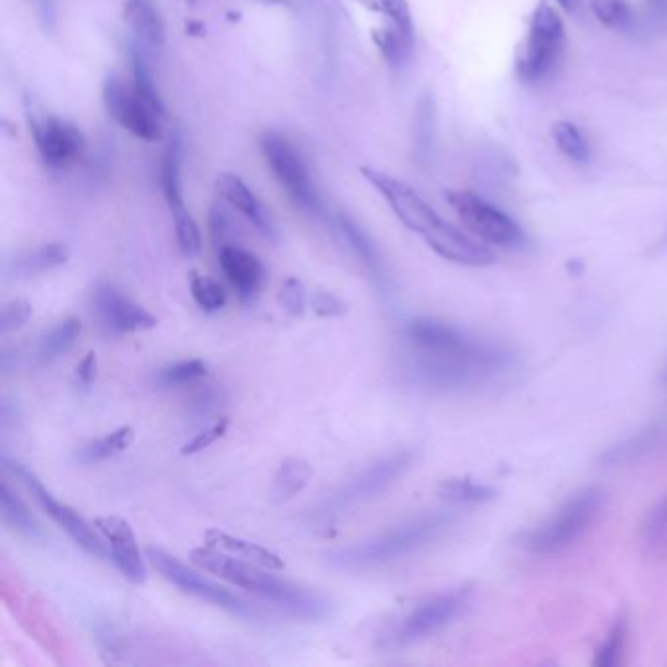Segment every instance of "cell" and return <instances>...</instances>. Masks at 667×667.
Returning <instances> with one entry per match:
<instances>
[{"instance_id": "cell-13", "label": "cell", "mask_w": 667, "mask_h": 667, "mask_svg": "<svg viewBox=\"0 0 667 667\" xmlns=\"http://www.w3.org/2000/svg\"><path fill=\"white\" fill-rule=\"evenodd\" d=\"M445 196L460 222L484 243L505 249L521 247L525 243L523 227L480 194L470 190H448Z\"/></svg>"}, {"instance_id": "cell-34", "label": "cell", "mask_w": 667, "mask_h": 667, "mask_svg": "<svg viewBox=\"0 0 667 667\" xmlns=\"http://www.w3.org/2000/svg\"><path fill=\"white\" fill-rule=\"evenodd\" d=\"M130 61H132V85H134L135 90L145 100H149L155 108H159L161 112L167 114V106H165L163 96H161V92H159L157 85H155L153 71L149 67L147 49L141 47L137 42H132V47H130Z\"/></svg>"}, {"instance_id": "cell-10", "label": "cell", "mask_w": 667, "mask_h": 667, "mask_svg": "<svg viewBox=\"0 0 667 667\" xmlns=\"http://www.w3.org/2000/svg\"><path fill=\"white\" fill-rule=\"evenodd\" d=\"M145 558L149 560V564L167 579L171 585H175L182 593L192 595L200 601H206L218 609H222L225 613L233 615V617H241V619H259L263 617L261 609L251 605L249 601H245L243 597L235 595L233 591L225 589L220 583L212 581V579L198 574L196 570L188 568L186 564H182L177 556L169 554L167 550L159 548V546H149L145 550Z\"/></svg>"}, {"instance_id": "cell-47", "label": "cell", "mask_w": 667, "mask_h": 667, "mask_svg": "<svg viewBox=\"0 0 667 667\" xmlns=\"http://www.w3.org/2000/svg\"><path fill=\"white\" fill-rule=\"evenodd\" d=\"M96 376H98V358L94 353H87V356L75 368V382L81 388H89L96 380Z\"/></svg>"}, {"instance_id": "cell-9", "label": "cell", "mask_w": 667, "mask_h": 667, "mask_svg": "<svg viewBox=\"0 0 667 667\" xmlns=\"http://www.w3.org/2000/svg\"><path fill=\"white\" fill-rule=\"evenodd\" d=\"M419 452L415 448H401L396 450L374 464H370L366 470L356 474L349 482H345L339 490L333 491L327 499H323L312 515L315 519H331L339 515L341 511L355 507L358 503H364L382 491L394 486L401 476L415 464Z\"/></svg>"}, {"instance_id": "cell-35", "label": "cell", "mask_w": 667, "mask_h": 667, "mask_svg": "<svg viewBox=\"0 0 667 667\" xmlns=\"http://www.w3.org/2000/svg\"><path fill=\"white\" fill-rule=\"evenodd\" d=\"M206 374L208 364L202 358H188L161 368L155 374V382L159 388H184L204 380Z\"/></svg>"}, {"instance_id": "cell-3", "label": "cell", "mask_w": 667, "mask_h": 667, "mask_svg": "<svg viewBox=\"0 0 667 667\" xmlns=\"http://www.w3.org/2000/svg\"><path fill=\"white\" fill-rule=\"evenodd\" d=\"M190 558L198 568L265 599L294 619L313 623L325 621L333 613V603L323 593L302 583L272 576L268 568L247 562L243 558H233V554H227L218 548H194Z\"/></svg>"}, {"instance_id": "cell-52", "label": "cell", "mask_w": 667, "mask_h": 667, "mask_svg": "<svg viewBox=\"0 0 667 667\" xmlns=\"http://www.w3.org/2000/svg\"><path fill=\"white\" fill-rule=\"evenodd\" d=\"M186 2H188V4H192V6H194V4H198V0H186Z\"/></svg>"}, {"instance_id": "cell-43", "label": "cell", "mask_w": 667, "mask_h": 667, "mask_svg": "<svg viewBox=\"0 0 667 667\" xmlns=\"http://www.w3.org/2000/svg\"><path fill=\"white\" fill-rule=\"evenodd\" d=\"M210 233H212V241H214V247L216 251L223 247V245H229L233 243V235H235V222L233 218L229 216L227 208H225V202H216L210 210Z\"/></svg>"}, {"instance_id": "cell-11", "label": "cell", "mask_w": 667, "mask_h": 667, "mask_svg": "<svg viewBox=\"0 0 667 667\" xmlns=\"http://www.w3.org/2000/svg\"><path fill=\"white\" fill-rule=\"evenodd\" d=\"M102 102L108 116L128 134L149 143L165 137L167 114L145 100L132 81L128 83L120 75H108L102 85Z\"/></svg>"}, {"instance_id": "cell-27", "label": "cell", "mask_w": 667, "mask_h": 667, "mask_svg": "<svg viewBox=\"0 0 667 667\" xmlns=\"http://www.w3.org/2000/svg\"><path fill=\"white\" fill-rule=\"evenodd\" d=\"M182 157H184V139H182V132L175 128L167 147L163 151V159H161V190H163V198L173 212L186 208L184 204V196H182Z\"/></svg>"}, {"instance_id": "cell-32", "label": "cell", "mask_w": 667, "mask_h": 667, "mask_svg": "<svg viewBox=\"0 0 667 667\" xmlns=\"http://www.w3.org/2000/svg\"><path fill=\"white\" fill-rule=\"evenodd\" d=\"M134 439V427L126 425V427H120V429L92 441L89 445L81 446L77 450L75 458L81 464H98V462H104L108 458H114L116 454L126 452L130 446L134 445Z\"/></svg>"}, {"instance_id": "cell-33", "label": "cell", "mask_w": 667, "mask_h": 667, "mask_svg": "<svg viewBox=\"0 0 667 667\" xmlns=\"http://www.w3.org/2000/svg\"><path fill=\"white\" fill-rule=\"evenodd\" d=\"M550 134H552V139H554V145L560 149V153L568 161H572L576 165L589 163V159H591L589 141H587V137L583 135V132L579 130L574 122L558 120V122L552 124Z\"/></svg>"}, {"instance_id": "cell-19", "label": "cell", "mask_w": 667, "mask_h": 667, "mask_svg": "<svg viewBox=\"0 0 667 667\" xmlns=\"http://www.w3.org/2000/svg\"><path fill=\"white\" fill-rule=\"evenodd\" d=\"M216 253L223 276L237 296L243 302H253L267 282V268L263 261L237 243L223 245Z\"/></svg>"}, {"instance_id": "cell-40", "label": "cell", "mask_w": 667, "mask_h": 667, "mask_svg": "<svg viewBox=\"0 0 667 667\" xmlns=\"http://www.w3.org/2000/svg\"><path fill=\"white\" fill-rule=\"evenodd\" d=\"M173 220H175V233H177V243L180 253L186 259H194L200 255L202 251V233L196 220L192 218V214L182 208L173 212Z\"/></svg>"}, {"instance_id": "cell-39", "label": "cell", "mask_w": 667, "mask_h": 667, "mask_svg": "<svg viewBox=\"0 0 667 667\" xmlns=\"http://www.w3.org/2000/svg\"><path fill=\"white\" fill-rule=\"evenodd\" d=\"M190 292L194 302L200 310L206 313L220 312L227 304V294L222 284L210 276H202L198 272H192L190 278Z\"/></svg>"}, {"instance_id": "cell-6", "label": "cell", "mask_w": 667, "mask_h": 667, "mask_svg": "<svg viewBox=\"0 0 667 667\" xmlns=\"http://www.w3.org/2000/svg\"><path fill=\"white\" fill-rule=\"evenodd\" d=\"M472 603V591L458 587L433 595L413 607L398 623L380 634L378 646L384 650H401L431 638L460 619Z\"/></svg>"}, {"instance_id": "cell-37", "label": "cell", "mask_w": 667, "mask_h": 667, "mask_svg": "<svg viewBox=\"0 0 667 667\" xmlns=\"http://www.w3.org/2000/svg\"><path fill=\"white\" fill-rule=\"evenodd\" d=\"M593 16L609 30L626 32L634 26V12L628 0H591Z\"/></svg>"}, {"instance_id": "cell-36", "label": "cell", "mask_w": 667, "mask_h": 667, "mask_svg": "<svg viewBox=\"0 0 667 667\" xmlns=\"http://www.w3.org/2000/svg\"><path fill=\"white\" fill-rule=\"evenodd\" d=\"M439 495L452 505H480L495 497V490L486 484L452 478L439 486Z\"/></svg>"}, {"instance_id": "cell-49", "label": "cell", "mask_w": 667, "mask_h": 667, "mask_svg": "<svg viewBox=\"0 0 667 667\" xmlns=\"http://www.w3.org/2000/svg\"><path fill=\"white\" fill-rule=\"evenodd\" d=\"M648 6H650L656 14H666L667 16V0H648Z\"/></svg>"}, {"instance_id": "cell-42", "label": "cell", "mask_w": 667, "mask_h": 667, "mask_svg": "<svg viewBox=\"0 0 667 667\" xmlns=\"http://www.w3.org/2000/svg\"><path fill=\"white\" fill-rule=\"evenodd\" d=\"M227 429H229V417L222 415V417L214 419L212 425L204 427L192 441H188L186 445L182 446L180 454L190 456V454H198V452H202V450H206V448L216 445L222 437H225Z\"/></svg>"}, {"instance_id": "cell-20", "label": "cell", "mask_w": 667, "mask_h": 667, "mask_svg": "<svg viewBox=\"0 0 667 667\" xmlns=\"http://www.w3.org/2000/svg\"><path fill=\"white\" fill-rule=\"evenodd\" d=\"M667 446V417H660L636 433L617 441L615 445L607 446L601 452V466L605 468H624L638 464Z\"/></svg>"}, {"instance_id": "cell-23", "label": "cell", "mask_w": 667, "mask_h": 667, "mask_svg": "<svg viewBox=\"0 0 667 667\" xmlns=\"http://www.w3.org/2000/svg\"><path fill=\"white\" fill-rule=\"evenodd\" d=\"M69 259H71V249L65 243H44L8 261L4 267V274L10 280H30L49 270L65 267Z\"/></svg>"}, {"instance_id": "cell-45", "label": "cell", "mask_w": 667, "mask_h": 667, "mask_svg": "<svg viewBox=\"0 0 667 667\" xmlns=\"http://www.w3.org/2000/svg\"><path fill=\"white\" fill-rule=\"evenodd\" d=\"M312 310L319 317H343L349 312V306L329 290H315L312 296Z\"/></svg>"}, {"instance_id": "cell-41", "label": "cell", "mask_w": 667, "mask_h": 667, "mask_svg": "<svg viewBox=\"0 0 667 667\" xmlns=\"http://www.w3.org/2000/svg\"><path fill=\"white\" fill-rule=\"evenodd\" d=\"M278 304L292 317H302L306 313V286L298 278H286L280 292Z\"/></svg>"}, {"instance_id": "cell-24", "label": "cell", "mask_w": 667, "mask_h": 667, "mask_svg": "<svg viewBox=\"0 0 667 667\" xmlns=\"http://www.w3.org/2000/svg\"><path fill=\"white\" fill-rule=\"evenodd\" d=\"M337 225H339V231H341L343 239L347 241L349 249L355 253L356 259L366 267V270L372 274V278L380 286V290H388L386 263H384L376 243L372 241V237L347 212H339Z\"/></svg>"}, {"instance_id": "cell-25", "label": "cell", "mask_w": 667, "mask_h": 667, "mask_svg": "<svg viewBox=\"0 0 667 667\" xmlns=\"http://www.w3.org/2000/svg\"><path fill=\"white\" fill-rule=\"evenodd\" d=\"M81 333H83L81 321L77 317H67L57 325H53L49 331H45L42 337H38V341L26 351V355L18 356H24L26 362L32 366L51 364L53 360L69 353L75 347Z\"/></svg>"}, {"instance_id": "cell-7", "label": "cell", "mask_w": 667, "mask_h": 667, "mask_svg": "<svg viewBox=\"0 0 667 667\" xmlns=\"http://www.w3.org/2000/svg\"><path fill=\"white\" fill-rule=\"evenodd\" d=\"M259 147L268 171L284 188L288 198L306 214L321 216L323 202L300 149L276 130H265L259 137Z\"/></svg>"}, {"instance_id": "cell-44", "label": "cell", "mask_w": 667, "mask_h": 667, "mask_svg": "<svg viewBox=\"0 0 667 667\" xmlns=\"http://www.w3.org/2000/svg\"><path fill=\"white\" fill-rule=\"evenodd\" d=\"M32 313H34L32 304L24 298H16V300L4 304L2 313H0V331H2V335L18 331L20 327H24L28 323V319L32 317Z\"/></svg>"}, {"instance_id": "cell-26", "label": "cell", "mask_w": 667, "mask_h": 667, "mask_svg": "<svg viewBox=\"0 0 667 667\" xmlns=\"http://www.w3.org/2000/svg\"><path fill=\"white\" fill-rule=\"evenodd\" d=\"M206 544L212 546V548L223 550L227 554L239 556L247 562H253V564H259V566L268 568V570H274V572H280V570L286 568V562L267 546L245 540L241 536H233V534L225 533L220 529H210L206 533Z\"/></svg>"}, {"instance_id": "cell-5", "label": "cell", "mask_w": 667, "mask_h": 667, "mask_svg": "<svg viewBox=\"0 0 667 667\" xmlns=\"http://www.w3.org/2000/svg\"><path fill=\"white\" fill-rule=\"evenodd\" d=\"M605 501L601 488L591 486L578 491L552 517L527 533L523 538L525 550L536 556H552L572 548L599 523Z\"/></svg>"}, {"instance_id": "cell-46", "label": "cell", "mask_w": 667, "mask_h": 667, "mask_svg": "<svg viewBox=\"0 0 667 667\" xmlns=\"http://www.w3.org/2000/svg\"><path fill=\"white\" fill-rule=\"evenodd\" d=\"M36 18L44 34H53L57 30L59 12H57V0H34Z\"/></svg>"}, {"instance_id": "cell-12", "label": "cell", "mask_w": 667, "mask_h": 667, "mask_svg": "<svg viewBox=\"0 0 667 667\" xmlns=\"http://www.w3.org/2000/svg\"><path fill=\"white\" fill-rule=\"evenodd\" d=\"M2 464H6V466L12 468L14 476L26 486V490L30 491V495L36 499V503L40 505V509L44 511L45 515L61 531L69 534V538L79 548H83L87 554H90L92 558H98V560H108L110 558V548H108L104 536L96 533L98 529L96 531L92 529L94 523L90 525L73 507H69L67 503L59 501L51 491L45 488L42 480L30 468H26L24 464L10 462L6 454L2 456Z\"/></svg>"}, {"instance_id": "cell-28", "label": "cell", "mask_w": 667, "mask_h": 667, "mask_svg": "<svg viewBox=\"0 0 667 667\" xmlns=\"http://www.w3.org/2000/svg\"><path fill=\"white\" fill-rule=\"evenodd\" d=\"M0 511L2 521L12 533L30 540V542H42L45 540V529L42 523L36 519V515L30 511V507L12 491L8 482H2L0 488Z\"/></svg>"}, {"instance_id": "cell-4", "label": "cell", "mask_w": 667, "mask_h": 667, "mask_svg": "<svg viewBox=\"0 0 667 667\" xmlns=\"http://www.w3.org/2000/svg\"><path fill=\"white\" fill-rule=\"evenodd\" d=\"M452 523H454L452 513L445 511L425 513L409 521H403L390 531L356 540L353 544L331 548L323 554V558L329 568L339 572L382 568L431 546L452 527Z\"/></svg>"}, {"instance_id": "cell-16", "label": "cell", "mask_w": 667, "mask_h": 667, "mask_svg": "<svg viewBox=\"0 0 667 667\" xmlns=\"http://www.w3.org/2000/svg\"><path fill=\"white\" fill-rule=\"evenodd\" d=\"M2 601L6 603L8 611L18 619L22 628L47 650L57 662L63 660L65 646L57 628L49 621L45 605L36 593H30L22 587L18 578H10L6 572L2 574Z\"/></svg>"}, {"instance_id": "cell-2", "label": "cell", "mask_w": 667, "mask_h": 667, "mask_svg": "<svg viewBox=\"0 0 667 667\" xmlns=\"http://www.w3.org/2000/svg\"><path fill=\"white\" fill-rule=\"evenodd\" d=\"M360 175L386 200L396 218L445 261L462 267H488L495 263V255L486 243L446 222L409 182L374 167H360Z\"/></svg>"}, {"instance_id": "cell-48", "label": "cell", "mask_w": 667, "mask_h": 667, "mask_svg": "<svg viewBox=\"0 0 667 667\" xmlns=\"http://www.w3.org/2000/svg\"><path fill=\"white\" fill-rule=\"evenodd\" d=\"M568 14H576L581 6V0H556Z\"/></svg>"}, {"instance_id": "cell-21", "label": "cell", "mask_w": 667, "mask_h": 667, "mask_svg": "<svg viewBox=\"0 0 667 667\" xmlns=\"http://www.w3.org/2000/svg\"><path fill=\"white\" fill-rule=\"evenodd\" d=\"M122 18L141 47L163 49L167 44V24L157 0H124Z\"/></svg>"}, {"instance_id": "cell-51", "label": "cell", "mask_w": 667, "mask_h": 667, "mask_svg": "<svg viewBox=\"0 0 667 667\" xmlns=\"http://www.w3.org/2000/svg\"><path fill=\"white\" fill-rule=\"evenodd\" d=\"M662 382L667 386V366L664 368V374H662Z\"/></svg>"}, {"instance_id": "cell-18", "label": "cell", "mask_w": 667, "mask_h": 667, "mask_svg": "<svg viewBox=\"0 0 667 667\" xmlns=\"http://www.w3.org/2000/svg\"><path fill=\"white\" fill-rule=\"evenodd\" d=\"M216 190L223 202L237 210L267 241L278 243L280 233L265 202L235 173H222L216 178Z\"/></svg>"}, {"instance_id": "cell-1", "label": "cell", "mask_w": 667, "mask_h": 667, "mask_svg": "<svg viewBox=\"0 0 667 667\" xmlns=\"http://www.w3.org/2000/svg\"><path fill=\"white\" fill-rule=\"evenodd\" d=\"M513 368L515 355L507 347L441 319L417 317L401 329L398 370L411 386L439 394L476 392Z\"/></svg>"}, {"instance_id": "cell-29", "label": "cell", "mask_w": 667, "mask_h": 667, "mask_svg": "<svg viewBox=\"0 0 667 667\" xmlns=\"http://www.w3.org/2000/svg\"><path fill=\"white\" fill-rule=\"evenodd\" d=\"M313 478V468L308 460L298 456H288L280 462L274 478H272V490L270 495L276 503L290 501L298 493L310 486Z\"/></svg>"}, {"instance_id": "cell-8", "label": "cell", "mask_w": 667, "mask_h": 667, "mask_svg": "<svg viewBox=\"0 0 667 667\" xmlns=\"http://www.w3.org/2000/svg\"><path fill=\"white\" fill-rule=\"evenodd\" d=\"M566 51V26L558 10L542 2L536 6L527 40L517 57V75L523 83H540L560 65Z\"/></svg>"}, {"instance_id": "cell-50", "label": "cell", "mask_w": 667, "mask_h": 667, "mask_svg": "<svg viewBox=\"0 0 667 667\" xmlns=\"http://www.w3.org/2000/svg\"><path fill=\"white\" fill-rule=\"evenodd\" d=\"M263 4H274V6H280V4H288V0H259Z\"/></svg>"}, {"instance_id": "cell-22", "label": "cell", "mask_w": 667, "mask_h": 667, "mask_svg": "<svg viewBox=\"0 0 667 667\" xmlns=\"http://www.w3.org/2000/svg\"><path fill=\"white\" fill-rule=\"evenodd\" d=\"M437 102L431 92H423L413 110L411 157L415 165L429 167L437 153Z\"/></svg>"}, {"instance_id": "cell-15", "label": "cell", "mask_w": 667, "mask_h": 667, "mask_svg": "<svg viewBox=\"0 0 667 667\" xmlns=\"http://www.w3.org/2000/svg\"><path fill=\"white\" fill-rule=\"evenodd\" d=\"M90 315L94 321L112 335H126L137 331H149L159 325V319L118 286L100 282L90 294Z\"/></svg>"}, {"instance_id": "cell-38", "label": "cell", "mask_w": 667, "mask_h": 667, "mask_svg": "<svg viewBox=\"0 0 667 667\" xmlns=\"http://www.w3.org/2000/svg\"><path fill=\"white\" fill-rule=\"evenodd\" d=\"M626 640H628V619L621 615L607 632V638L597 648L593 664L597 667H615L623 664Z\"/></svg>"}, {"instance_id": "cell-17", "label": "cell", "mask_w": 667, "mask_h": 667, "mask_svg": "<svg viewBox=\"0 0 667 667\" xmlns=\"http://www.w3.org/2000/svg\"><path fill=\"white\" fill-rule=\"evenodd\" d=\"M94 527L104 536L110 548V560L114 562L118 572L134 585L145 583L147 566L130 523L122 517L108 515V517H96Z\"/></svg>"}, {"instance_id": "cell-14", "label": "cell", "mask_w": 667, "mask_h": 667, "mask_svg": "<svg viewBox=\"0 0 667 667\" xmlns=\"http://www.w3.org/2000/svg\"><path fill=\"white\" fill-rule=\"evenodd\" d=\"M26 122L40 159L49 169H69L87 153V137L71 122L38 110L32 102L26 106Z\"/></svg>"}, {"instance_id": "cell-31", "label": "cell", "mask_w": 667, "mask_h": 667, "mask_svg": "<svg viewBox=\"0 0 667 667\" xmlns=\"http://www.w3.org/2000/svg\"><path fill=\"white\" fill-rule=\"evenodd\" d=\"M225 403H227V392L223 390L222 386L214 382H206V384L196 382L186 400V413L192 421L206 423L210 419L222 417L220 413Z\"/></svg>"}, {"instance_id": "cell-30", "label": "cell", "mask_w": 667, "mask_h": 667, "mask_svg": "<svg viewBox=\"0 0 667 667\" xmlns=\"http://www.w3.org/2000/svg\"><path fill=\"white\" fill-rule=\"evenodd\" d=\"M640 544L648 558L667 560V495L646 513L640 527Z\"/></svg>"}]
</instances>
